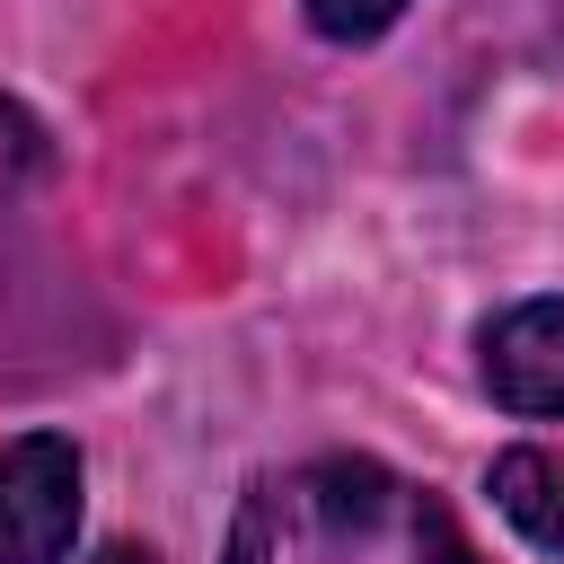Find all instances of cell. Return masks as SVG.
Masks as SVG:
<instances>
[{"label":"cell","instance_id":"4","mask_svg":"<svg viewBox=\"0 0 564 564\" xmlns=\"http://www.w3.org/2000/svg\"><path fill=\"white\" fill-rule=\"evenodd\" d=\"M494 511L564 564V449H502L494 458Z\"/></svg>","mask_w":564,"mask_h":564},{"label":"cell","instance_id":"6","mask_svg":"<svg viewBox=\"0 0 564 564\" xmlns=\"http://www.w3.org/2000/svg\"><path fill=\"white\" fill-rule=\"evenodd\" d=\"M405 18V0H308V26L326 35V44H370V35H388Z\"/></svg>","mask_w":564,"mask_h":564},{"label":"cell","instance_id":"7","mask_svg":"<svg viewBox=\"0 0 564 564\" xmlns=\"http://www.w3.org/2000/svg\"><path fill=\"white\" fill-rule=\"evenodd\" d=\"M97 564H159V555H150V546H106Z\"/></svg>","mask_w":564,"mask_h":564},{"label":"cell","instance_id":"3","mask_svg":"<svg viewBox=\"0 0 564 564\" xmlns=\"http://www.w3.org/2000/svg\"><path fill=\"white\" fill-rule=\"evenodd\" d=\"M485 388L511 414H564V300H511L485 326Z\"/></svg>","mask_w":564,"mask_h":564},{"label":"cell","instance_id":"8","mask_svg":"<svg viewBox=\"0 0 564 564\" xmlns=\"http://www.w3.org/2000/svg\"><path fill=\"white\" fill-rule=\"evenodd\" d=\"M555 18H564V0H555Z\"/></svg>","mask_w":564,"mask_h":564},{"label":"cell","instance_id":"1","mask_svg":"<svg viewBox=\"0 0 564 564\" xmlns=\"http://www.w3.org/2000/svg\"><path fill=\"white\" fill-rule=\"evenodd\" d=\"M220 564H485L458 511L379 458H300L264 476Z\"/></svg>","mask_w":564,"mask_h":564},{"label":"cell","instance_id":"5","mask_svg":"<svg viewBox=\"0 0 564 564\" xmlns=\"http://www.w3.org/2000/svg\"><path fill=\"white\" fill-rule=\"evenodd\" d=\"M35 176H44V123H35L26 106H9V97H0V203H9V194H26Z\"/></svg>","mask_w":564,"mask_h":564},{"label":"cell","instance_id":"2","mask_svg":"<svg viewBox=\"0 0 564 564\" xmlns=\"http://www.w3.org/2000/svg\"><path fill=\"white\" fill-rule=\"evenodd\" d=\"M79 538V449L62 432L0 441V564H62Z\"/></svg>","mask_w":564,"mask_h":564}]
</instances>
